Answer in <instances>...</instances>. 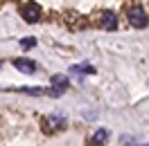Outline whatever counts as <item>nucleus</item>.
<instances>
[{
    "mask_svg": "<svg viewBox=\"0 0 149 146\" xmlns=\"http://www.w3.org/2000/svg\"><path fill=\"white\" fill-rule=\"evenodd\" d=\"M18 92H25V94H38V97H41V94H47L45 88H27V85H25V88H18Z\"/></svg>",
    "mask_w": 149,
    "mask_h": 146,
    "instance_id": "1a4fd4ad",
    "label": "nucleus"
},
{
    "mask_svg": "<svg viewBox=\"0 0 149 146\" xmlns=\"http://www.w3.org/2000/svg\"><path fill=\"white\" fill-rule=\"evenodd\" d=\"M63 117H45L43 119V130H45V133H52V130H54V126L56 128H63Z\"/></svg>",
    "mask_w": 149,
    "mask_h": 146,
    "instance_id": "39448f33",
    "label": "nucleus"
},
{
    "mask_svg": "<svg viewBox=\"0 0 149 146\" xmlns=\"http://www.w3.org/2000/svg\"><path fill=\"white\" fill-rule=\"evenodd\" d=\"M106 137H109L106 128H97V130H95V135L91 137V144H95V146H102L104 142H106Z\"/></svg>",
    "mask_w": 149,
    "mask_h": 146,
    "instance_id": "0eeeda50",
    "label": "nucleus"
},
{
    "mask_svg": "<svg viewBox=\"0 0 149 146\" xmlns=\"http://www.w3.org/2000/svg\"><path fill=\"white\" fill-rule=\"evenodd\" d=\"M100 27L106 29V32H111V29L118 27V18H115L113 11H102V14H100Z\"/></svg>",
    "mask_w": 149,
    "mask_h": 146,
    "instance_id": "7ed1b4c3",
    "label": "nucleus"
},
{
    "mask_svg": "<svg viewBox=\"0 0 149 146\" xmlns=\"http://www.w3.org/2000/svg\"><path fill=\"white\" fill-rule=\"evenodd\" d=\"M52 85H54V88H59V90L63 92L65 88H68V76H63V74H56V76H52Z\"/></svg>",
    "mask_w": 149,
    "mask_h": 146,
    "instance_id": "6e6552de",
    "label": "nucleus"
},
{
    "mask_svg": "<svg viewBox=\"0 0 149 146\" xmlns=\"http://www.w3.org/2000/svg\"><path fill=\"white\" fill-rule=\"evenodd\" d=\"M14 67L20 70L23 74H34L36 72V63L29 61V59H14Z\"/></svg>",
    "mask_w": 149,
    "mask_h": 146,
    "instance_id": "20e7f679",
    "label": "nucleus"
},
{
    "mask_svg": "<svg viewBox=\"0 0 149 146\" xmlns=\"http://www.w3.org/2000/svg\"><path fill=\"white\" fill-rule=\"evenodd\" d=\"M34 45H36L34 38H25V41H23V47H34Z\"/></svg>",
    "mask_w": 149,
    "mask_h": 146,
    "instance_id": "9d476101",
    "label": "nucleus"
},
{
    "mask_svg": "<svg viewBox=\"0 0 149 146\" xmlns=\"http://www.w3.org/2000/svg\"><path fill=\"white\" fill-rule=\"evenodd\" d=\"M127 20H129L131 27H136V29H142V27H147V25H149L147 11L142 9L140 5H133V7L127 9Z\"/></svg>",
    "mask_w": 149,
    "mask_h": 146,
    "instance_id": "f257e3e1",
    "label": "nucleus"
},
{
    "mask_svg": "<svg viewBox=\"0 0 149 146\" xmlns=\"http://www.w3.org/2000/svg\"><path fill=\"white\" fill-rule=\"evenodd\" d=\"M20 14H23V18L27 20V23H36V20L41 18V7H38L36 2H25L23 9H20Z\"/></svg>",
    "mask_w": 149,
    "mask_h": 146,
    "instance_id": "f03ea898",
    "label": "nucleus"
},
{
    "mask_svg": "<svg viewBox=\"0 0 149 146\" xmlns=\"http://www.w3.org/2000/svg\"><path fill=\"white\" fill-rule=\"evenodd\" d=\"M70 72L77 74V76H88V74H95V67L91 63H79V65H72Z\"/></svg>",
    "mask_w": 149,
    "mask_h": 146,
    "instance_id": "423d86ee",
    "label": "nucleus"
}]
</instances>
